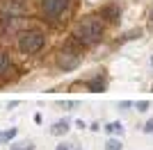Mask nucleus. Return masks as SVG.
I'll return each instance as SVG.
<instances>
[{
    "instance_id": "nucleus-1",
    "label": "nucleus",
    "mask_w": 153,
    "mask_h": 150,
    "mask_svg": "<svg viewBox=\"0 0 153 150\" xmlns=\"http://www.w3.org/2000/svg\"><path fill=\"white\" fill-rule=\"evenodd\" d=\"M101 37H103V23L94 16L82 18L73 30V41H78L80 46H94L101 41Z\"/></svg>"
},
{
    "instance_id": "nucleus-2",
    "label": "nucleus",
    "mask_w": 153,
    "mask_h": 150,
    "mask_svg": "<svg viewBox=\"0 0 153 150\" xmlns=\"http://www.w3.org/2000/svg\"><path fill=\"white\" fill-rule=\"evenodd\" d=\"M46 46V34L41 30H25L19 34L16 48L21 55H37L39 50Z\"/></svg>"
},
{
    "instance_id": "nucleus-3",
    "label": "nucleus",
    "mask_w": 153,
    "mask_h": 150,
    "mask_svg": "<svg viewBox=\"0 0 153 150\" xmlns=\"http://www.w3.org/2000/svg\"><path fill=\"white\" fill-rule=\"evenodd\" d=\"M69 5L71 0H41V14L48 21H55L69 9Z\"/></svg>"
},
{
    "instance_id": "nucleus-4",
    "label": "nucleus",
    "mask_w": 153,
    "mask_h": 150,
    "mask_svg": "<svg viewBox=\"0 0 153 150\" xmlns=\"http://www.w3.org/2000/svg\"><path fill=\"white\" fill-rule=\"evenodd\" d=\"M80 64V52L78 50H71V48H62L57 55V66L59 71H73Z\"/></svg>"
},
{
    "instance_id": "nucleus-5",
    "label": "nucleus",
    "mask_w": 153,
    "mask_h": 150,
    "mask_svg": "<svg viewBox=\"0 0 153 150\" xmlns=\"http://www.w3.org/2000/svg\"><path fill=\"white\" fill-rule=\"evenodd\" d=\"M12 68H14V64L9 59V55H7L5 50H0V80H7L9 73H12Z\"/></svg>"
},
{
    "instance_id": "nucleus-6",
    "label": "nucleus",
    "mask_w": 153,
    "mask_h": 150,
    "mask_svg": "<svg viewBox=\"0 0 153 150\" xmlns=\"http://www.w3.org/2000/svg\"><path fill=\"white\" fill-rule=\"evenodd\" d=\"M101 16L105 21H110V23H117L119 16H121V9H119L117 5H108V7H103V9H101Z\"/></svg>"
},
{
    "instance_id": "nucleus-7",
    "label": "nucleus",
    "mask_w": 153,
    "mask_h": 150,
    "mask_svg": "<svg viewBox=\"0 0 153 150\" xmlns=\"http://www.w3.org/2000/svg\"><path fill=\"white\" fill-rule=\"evenodd\" d=\"M69 130H71L69 121H57V123L51 125V134H53V137H64Z\"/></svg>"
},
{
    "instance_id": "nucleus-8",
    "label": "nucleus",
    "mask_w": 153,
    "mask_h": 150,
    "mask_svg": "<svg viewBox=\"0 0 153 150\" xmlns=\"http://www.w3.org/2000/svg\"><path fill=\"white\" fill-rule=\"evenodd\" d=\"M16 134H19V130H16V127L2 130V132H0V143H12L14 139H16Z\"/></svg>"
},
{
    "instance_id": "nucleus-9",
    "label": "nucleus",
    "mask_w": 153,
    "mask_h": 150,
    "mask_svg": "<svg viewBox=\"0 0 153 150\" xmlns=\"http://www.w3.org/2000/svg\"><path fill=\"white\" fill-rule=\"evenodd\" d=\"M9 150H34V143L32 141H12Z\"/></svg>"
},
{
    "instance_id": "nucleus-10",
    "label": "nucleus",
    "mask_w": 153,
    "mask_h": 150,
    "mask_svg": "<svg viewBox=\"0 0 153 150\" xmlns=\"http://www.w3.org/2000/svg\"><path fill=\"white\" fill-rule=\"evenodd\" d=\"M87 87H89V91H105V80H101V77H96V80H89L87 82Z\"/></svg>"
},
{
    "instance_id": "nucleus-11",
    "label": "nucleus",
    "mask_w": 153,
    "mask_h": 150,
    "mask_svg": "<svg viewBox=\"0 0 153 150\" xmlns=\"http://www.w3.org/2000/svg\"><path fill=\"white\" fill-rule=\"evenodd\" d=\"M105 130H108V132H112V134H123V125L119 123V121H112V123H108V125H105Z\"/></svg>"
},
{
    "instance_id": "nucleus-12",
    "label": "nucleus",
    "mask_w": 153,
    "mask_h": 150,
    "mask_svg": "<svg viewBox=\"0 0 153 150\" xmlns=\"http://www.w3.org/2000/svg\"><path fill=\"white\" fill-rule=\"evenodd\" d=\"M105 150H121L119 139H108V141H105Z\"/></svg>"
},
{
    "instance_id": "nucleus-13",
    "label": "nucleus",
    "mask_w": 153,
    "mask_h": 150,
    "mask_svg": "<svg viewBox=\"0 0 153 150\" xmlns=\"http://www.w3.org/2000/svg\"><path fill=\"white\" fill-rule=\"evenodd\" d=\"M137 109H140V112H146V109H149V102H146V100H140V102H137Z\"/></svg>"
},
{
    "instance_id": "nucleus-14",
    "label": "nucleus",
    "mask_w": 153,
    "mask_h": 150,
    "mask_svg": "<svg viewBox=\"0 0 153 150\" xmlns=\"http://www.w3.org/2000/svg\"><path fill=\"white\" fill-rule=\"evenodd\" d=\"M144 132H146V134H153V118L149 121L146 125H144Z\"/></svg>"
},
{
    "instance_id": "nucleus-15",
    "label": "nucleus",
    "mask_w": 153,
    "mask_h": 150,
    "mask_svg": "<svg viewBox=\"0 0 153 150\" xmlns=\"http://www.w3.org/2000/svg\"><path fill=\"white\" fill-rule=\"evenodd\" d=\"M55 150H71V146L69 143H57V148Z\"/></svg>"
},
{
    "instance_id": "nucleus-16",
    "label": "nucleus",
    "mask_w": 153,
    "mask_h": 150,
    "mask_svg": "<svg viewBox=\"0 0 153 150\" xmlns=\"http://www.w3.org/2000/svg\"><path fill=\"white\" fill-rule=\"evenodd\" d=\"M151 21H153V9H151Z\"/></svg>"
},
{
    "instance_id": "nucleus-17",
    "label": "nucleus",
    "mask_w": 153,
    "mask_h": 150,
    "mask_svg": "<svg viewBox=\"0 0 153 150\" xmlns=\"http://www.w3.org/2000/svg\"><path fill=\"white\" fill-rule=\"evenodd\" d=\"M151 66H153V57H151Z\"/></svg>"
}]
</instances>
